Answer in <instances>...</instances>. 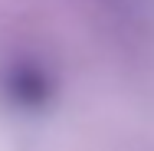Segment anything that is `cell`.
<instances>
[{
    "mask_svg": "<svg viewBox=\"0 0 154 151\" xmlns=\"http://www.w3.org/2000/svg\"><path fill=\"white\" fill-rule=\"evenodd\" d=\"M0 92L7 95V102L20 112H39L53 102L56 95V79L49 72V66L33 56H17L3 66L0 72Z\"/></svg>",
    "mask_w": 154,
    "mask_h": 151,
    "instance_id": "6da1fadb",
    "label": "cell"
}]
</instances>
